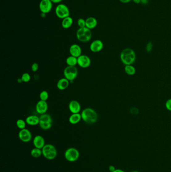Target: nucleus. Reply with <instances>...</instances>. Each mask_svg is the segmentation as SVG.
<instances>
[{"mask_svg":"<svg viewBox=\"0 0 171 172\" xmlns=\"http://www.w3.org/2000/svg\"><path fill=\"white\" fill-rule=\"evenodd\" d=\"M92 32L91 30L87 27L79 28L76 32V37L79 41L87 42L91 39Z\"/></svg>","mask_w":171,"mask_h":172,"instance_id":"nucleus-4","label":"nucleus"},{"mask_svg":"<svg viewBox=\"0 0 171 172\" xmlns=\"http://www.w3.org/2000/svg\"><path fill=\"white\" fill-rule=\"evenodd\" d=\"M17 81L19 83H21L22 82H23V81L22 80L21 78H19V79H18Z\"/></svg>","mask_w":171,"mask_h":172,"instance_id":"nucleus-39","label":"nucleus"},{"mask_svg":"<svg viewBox=\"0 0 171 172\" xmlns=\"http://www.w3.org/2000/svg\"><path fill=\"white\" fill-rule=\"evenodd\" d=\"M31 155L32 157L34 158H38L42 155V151L41 149L34 148L31 150Z\"/></svg>","mask_w":171,"mask_h":172,"instance_id":"nucleus-23","label":"nucleus"},{"mask_svg":"<svg viewBox=\"0 0 171 172\" xmlns=\"http://www.w3.org/2000/svg\"><path fill=\"white\" fill-rule=\"evenodd\" d=\"M152 49V44L151 42H149L146 46V49L148 52H150Z\"/></svg>","mask_w":171,"mask_h":172,"instance_id":"nucleus-30","label":"nucleus"},{"mask_svg":"<svg viewBox=\"0 0 171 172\" xmlns=\"http://www.w3.org/2000/svg\"><path fill=\"white\" fill-rule=\"evenodd\" d=\"M33 143L35 148L41 149L45 145V141L43 136L39 135L35 136L33 140Z\"/></svg>","mask_w":171,"mask_h":172,"instance_id":"nucleus-16","label":"nucleus"},{"mask_svg":"<svg viewBox=\"0 0 171 172\" xmlns=\"http://www.w3.org/2000/svg\"><path fill=\"white\" fill-rule=\"evenodd\" d=\"M18 137L23 143H28L32 140V133L29 129L24 128L20 130L18 133Z\"/></svg>","mask_w":171,"mask_h":172,"instance_id":"nucleus-9","label":"nucleus"},{"mask_svg":"<svg viewBox=\"0 0 171 172\" xmlns=\"http://www.w3.org/2000/svg\"><path fill=\"white\" fill-rule=\"evenodd\" d=\"M103 48V43L102 41L97 39L91 42L90 45V50L93 53H98Z\"/></svg>","mask_w":171,"mask_h":172,"instance_id":"nucleus-13","label":"nucleus"},{"mask_svg":"<svg viewBox=\"0 0 171 172\" xmlns=\"http://www.w3.org/2000/svg\"><path fill=\"white\" fill-rule=\"evenodd\" d=\"M114 172H125L123 170H122L121 169H116L115 171H114Z\"/></svg>","mask_w":171,"mask_h":172,"instance_id":"nucleus-38","label":"nucleus"},{"mask_svg":"<svg viewBox=\"0 0 171 172\" xmlns=\"http://www.w3.org/2000/svg\"><path fill=\"white\" fill-rule=\"evenodd\" d=\"M70 82L66 78H62L57 83V88L59 90H64L67 89L69 85Z\"/></svg>","mask_w":171,"mask_h":172,"instance_id":"nucleus-18","label":"nucleus"},{"mask_svg":"<svg viewBox=\"0 0 171 172\" xmlns=\"http://www.w3.org/2000/svg\"><path fill=\"white\" fill-rule=\"evenodd\" d=\"M52 3H59L62 1V0H50Z\"/></svg>","mask_w":171,"mask_h":172,"instance_id":"nucleus-34","label":"nucleus"},{"mask_svg":"<svg viewBox=\"0 0 171 172\" xmlns=\"http://www.w3.org/2000/svg\"><path fill=\"white\" fill-rule=\"evenodd\" d=\"M55 14L59 18L63 19L65 18L70 16L69 9L65 5L60 4L57 6L55 9Z\"/></svg>","mask_w":171,"mask_h":172,"instance_id":"nucleus-8","label":"nucleus"},{"mask_svg":"<svg viewBox=\"0 0 171 172\" xmlns=\"http://www.w3.org/2000/svg\"><path fill=\"white\" fill-rule=\"evenodd\" d=\"M166 107L168 110L171 111V99L166 102Z\"/></svg>","mask_w":171,"mask_h":172,"instance_id":"nucleus-31","label":"nucleus"},{"mask_svg":"<svg viewBox=\"0 0 171 172\" xmlns=\"http://www.w3.org/2000/svg\"><path fill=\"white\" fill-rule=\"evenodd\" d=\"M77 65L82 68H87L91 65V59L86 55H81L77 58Z\"/></svg>","mask_w":171,"mask_h":172,"instance_id":"nucleus-11","label":"nucleus"},{"mask_svg":"<svg viewBox=\"0 0 171 172\" xmlns=\"http://www.w3.org/2000/svg\"><path fill=\"white\" fill-rule=\"evenodd\" d=\"M26 121L22 119H19L16 121V125L18 128L21 130V129L26 128Z\"/></svg>","mask_w":171,"mask_h":172,"instance_id":"nucleus-25","label":"nucleus"},{"mask_svg":"<svg viewBox=\"0 0 171 172\" xmlns=\"http://www.w3.org/2000/svg\"><path fill=\"white\" fill-rule=\"evenodd\" d=\"M108 170L109 171L111 172H114V171H115L116 169H115V167L114 166L111 165L109 166V168H108Z\"/></svg>","mask_w":171,"mask_h":172,"instance_id":"nucleus-33","label":"nucleus"},{"mask_svg":"<svg viewBox=\"0 0 171 172\" xmlns=\"http://www.w3.org/2000/svg\"><path fill=\"white\" fill-rule=\"evenodd\" d=\"M126 73L128 75H134L136 73V69L131 65H127L124 67Z\"/></svg>","mask_w":171,"mask_h":172,"instance_id":"nucleus-24","label":"nucleus"},{"mask_svg":"<svg viewBox=\"0 0 171 172\" xmlns=\"http://www.w3.org/2000/svg\"><path fill=\"white\" fill-rule=\"evenodd\" d=\"M148 2V0H140V3L144 4H147Z\"/></svg>","mask_w":171,"mask_h":172,"instance_id":"nucleus-36","label":"nucleus"},{"mask_svg":"<svg viewBox=\"0 0 171 172\" xmlns=\"http://www.w3.org/2000/svg\"><path fill=\"white\" fill-rule=\"evenodd\" d=\"M82 119L81 115L80 113L72 114L69 118V122L71 124H76Z\"/></svg>","mask_w":171,"mask_h":172,"instance_id":"nucleus-20","label":"nucleus"},{"mask_svg":"<svg viewBox=\"0 0 171 172\" xmlns=\"http://www.w3.org/2000/svg\"><path fill=\"white\" fill-rule=\"evenodd\" d=\"M26 123L27 124L31 126H35V125L39 124L40 118L38 116L35 115H31L28 116V117L26 118Z\"/></svg>","mask_w":171,"mask_h":172,"instance_id":"nucleus-17","label":"nucleus"},{"mask_svg":"<svg viewBox=\"0 0 171 172\" xmlns=\"http://www.w3.org/2000/svg\"><path fill=\"white\" fill-rule=\"evenodd\" d=\"M132 1L134 2V3L136 4L140 3V0H132Z\"/></svg>","mask_w":171,"mask_h":172,"instance_id":"nucleus-37","label":"nucleus"},{"mask_svg":"<svg viewBox=\"0 0 171 172\" xmlns=\"http://www.w3.org/2000/svg\"><path fill=\"white\" fill-rule=\"evenodd\" d=\"M38 69H39V66L38 65L37 63L34 62L32 64V66H31V70H32V71L33 72H36L37 71Z\"/></svg>","mask_w":171,"mask_h":172,"instance_id":"nucleus-29","label":"nucleus"},{"mask_svg":"<svg viewBox=\"0 0 171 172\" xmlns=\"http://www.w3.org/2000/svg\"><path fill=\"white\" fill-rule=\"evenodd\" d=\"M66 62L68 66H75L77 65V58L70 55L66 59Z\"/></svg>","mask_w":171,"mask_h":172,"instance_id":"nucleus-22","label":"nucleus"},{"mask_svg":"<svg viewBox=\"0 0 171 172\" xmlns=\"http://www.w3.org/2000/svg\"><path fill=\"white\" fill-rule=\"evenodd\" d=\"M21 79L24 83H28L31 80V76L28 73H25L22 75Z\"/></svg>","mask_w":171,"mask_h":172,"instance_id":"nucleus-27","label":"nucleus"},{"mask_svg":"<svg viewBox=\"0 0 171 172\" xmlns=\"http://www.w3.org/2000/svg\"><path fill=\"white\" fill-rule=\"evenodd\" d=\"M80 153L76 148H70L66 150L64 153V157L67 161L74 162L79 159Z\"/></svg>","mask_w":171,"mask_h":172,"instance_id":"nucleus-7","label":"nucleus"},{"mask_svg":"<svg viewBox=\"0 0 171 172\" xmlns=\"http://www.w3.org/2000/svg\"><path fill=\"white\" fill-rule=\"evenodd\" d=\"M48 108V105L47 102L40 100L36 105V111L39 114H43L46 113Z\"/></svg>","mask_w":171,"mask_h":172,"instance_id":"nucleus-12","label":"nucleus"},{"mask_svg":"<svg viewBox=\"0 0 171 172\" xmlns=\"http://www.w3.org/2000/svg\"><path fill=\"white\" fill-rule=\"evenodd\" d=\"M69 53L70 55L78 58L82 54L81 48L79 45L73 44L70 47Z\"/></svg>","mask_w":171,"mask_h":172,"instance_id":"nucleus-15","label":"nucleus"},{"mask_svg":"<svg viewBox=\"0 0 171 172\" xmlns=\"http://www.w3.org/2000/svg\"><path fill=\"white\" fill-rule=\"evenodd\" d=\"M82 120L86 123L89 124L95 123L98 119V114L94 109L86 108L83 109L81 113Z\"/></svg>","mask_w":171,"mask_h":172,"instance_id":"nucleus-1","label":"nucleus"},{"mask_svg":"<svg viewBox=\"0 0 171 172\" xmlns=\"http://www.w3.org/2000/svg\"><path fill=\"white\" fill-rule=\"evenodd\" d=\"M52 2L50 0H41L39 4V9L42 13L50 12L52 8Z\"/></svg>","mask_w":171,"mask_h":172,"instance_id":"nucleus-10","label":"nucleus"},{"mask_svg":"<svg viewBox=\"0 0 171 172\" xmlns=\"http://www.w3.org/2000/svg\"><path fill=\"white\" fill-rule=\"evenodd\" d=\"M39 125L41 129L48 130L51 128L53 124V120L51 116L48 114H43L40 115Z\"/></svg>","mask_w":171,"mask_h":172,"instance_id":"nucleus-5","label":"nucleus"},{"mask_svg":"<svg viewBox=\"0 0 171 172\" xmlns=\"http://www.w3.org/2000/svg\"><path fill=\"white\" fill-rule=\"evenodd\" d=\"M77 24L79 28H83V27H86V20H84L83 18H79L78 20Z\"/></svg>","mask_w":171,"mask_h":172,"instance_id":"nucleus-28","label":"nucleus"},{"mask_svg":"<svg viewBox=\"0 0 171 172\" xmlns=\"http://www.w3.org/2000/svg\"><path fill=\"white\" fill-rule=\"evenodd\" d=\"M73 19L71 17L68 16L65 18L62 21V27L64 29L69 28L73 24Z\"/></svg>","mask_w":171,"mask_h":172,"instance_id":"nucleus-21","label":"nucleus"},{"mask_svg":"<svg viewBox=\"0 0 171 172\" xmlns=\"http://www.w3.org/2000/svg\"><path fill=\"white\" fill-rule=\"evenodd\" d=\"M39 97H40V99L41 100L46 101L48 99V98H49V93L46 91H42L40 93Z\"/></svg>","mask_w":171,"mask_h":172,"instance_id":"nucleus-26","label":"nucleus"},{"mask_svg":"<svg viewBox=\"0 0 171 172\" xmlns=\"http://www.w3.org/2000/svg\"><path fill=\"white\" fill-rule=\"evenodd\" d=\"M77 68L75 66H67L63 71L64 78L70 82H72L77 78L78 75Z\"/></svg>","mask_w":171,"mask_h":172,"instance_id":"nucleus-6","label":"nucleus"},{"mask_svg":"<svg viewBox=\"0 0 171 172\" xmlns=\"http://www.w3.org/2000/svg\"><path fill=\"white\" fill-rule=\"evenodd\" d=\"M131 172H138V171H131Z\"/></svg>","mask_w":171,"mask_h":172,"instance_id":"nucleus-40","label":"nucleus"},{"mask_svg":"<svg viewBox=\"0 0 171 172\" xmlns=\"http://www.w3.org/2000/svg\"><path fill=\"white\" fill-rule=\"evenodd\" d=\"M86 27L90 29L95 28L98 25V21L95 18L90 17L86 19Z\"/></svg>","mask_w":171,"mask_h":172,"instance_id":"nucleus-19","label":"nucleus"},{"mask_svg":"<svg viewBox=\"0 0 171 172\" xmlns=\"http://www.w3.org/2000/svg\"><path fill=\"white\" fill-rule=\"evenodd\" d=\"M42 155L47 160L55 159L57 155V151L55 146L51 144H47L44 145L42 149Z\"/></svg>","mask_w":171,"mask_h":172,"instance_id":"nucleus-3","label":"nucleus"},{"mask_svg":"<svg viewBox=\"0 0 171 172\" xmlns=\"http://www.w3.org/2000/svg\"><path fill=\"white\" fill-rule=\"evenodd\" d=\"M119 1L121 2L122 3H127L130 2L132 0H119Z\"/></svg>","mask_w":171,"mask_h":172,"instance_id":"nucleus-35","label":"nucleus"},{"mask_svg":"<svg viewBox=\"0 0 171 172\" xmlns=\"http://www.w3.org/2000/svg\"><path fill=\"white\" fill-rule=\"evenodd\" d=\"M130 110H131L130 111L131 113L132 114H138L139 113V110L137 108H132Z\"/></svg>","mask_w":171,"mask_h":172,"instance_id":"nucleus-32","label":"nucleus"},{"mask_svg":"<svg viewBox=\"0 0 171 172\" xmlns=\"http://www.w3.org/2000/svg\"><path fill=\"white\" fill-rule=\"evenodd\" d=\"M69 110L72 114L79 113L81 110V105L77 101L72 100L70 101L68 105Z\"/></svg>","mask_w":171,"mask_h":172,"instance_id":"nucleus-14","label":"nucleus"},{"mask_svg":"<svg viewBox=\"0 0 171 172\" xmlns=\"http://www.w3.org/2000/svg\"><path fill=\"white\" fill-rule=\"evenodd\" d=\"M120 59L126 66L131 65L135 61V53L131 49H124L120 54Z\"/></svg>","mask_w":171,"mask_h":172,"instance_id":"nucleus-2","label":"nucleus"}]
</instances>
